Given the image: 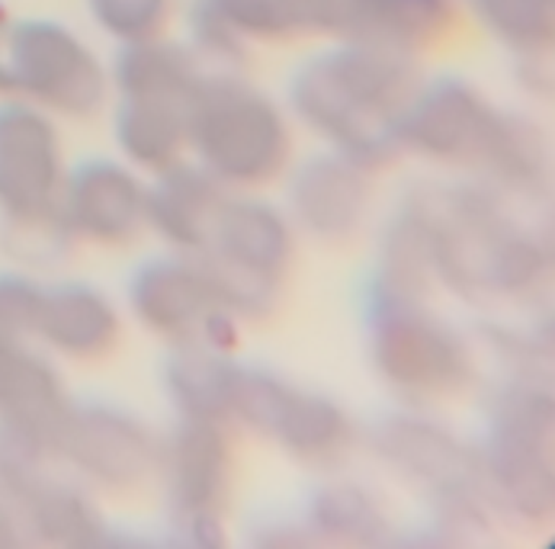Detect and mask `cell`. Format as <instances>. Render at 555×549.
I'll list each match as a JSON object with an SVG mask.
<instances>
[{
	"label": "cell",
	"instance_id": "obj_4",
	"mask_svg": "<svg viewBox=\"0 0 555 549\" xmlns=\"http://www.w3.org/2000/svg\"><path fill=\"white\" fill-rule=\"evenodd\" d=\"M0 78H3V72H0Z\"/></svg>",
	"mask_w": 555,
	"mask_h": 549
},
{
	"label": "cell",
	"instance_id": "obj_2",
	"mask_svg": "<svg viewBox=\"0 0 555 549\" xmlns=\"http://www.w3.org/2000/svg\"><path fill=\"white\" fill-rule=\"evenodd\" d=\"M3 80L46 103L78 106L83 97V55L75 39H65L55 26L33 23L13 33Z\"/></svg>",
	"mask_w": 555,
	"mask_h": 549
},
{
	"label": "cell",
	"instance_id": "obj_1",
	"mask_svg": "<svg viewBox=\"0 0 555 549\" xmlns=\"http://www.w3.org/2000/svg\"><path fill=\"white\" fill-rule=\"evenodd\" d=\"M59 155L49 126L23 106L0 110V209L36 219L55 190Z\"/></svg>",
	"mask_w": 555,
	"mask_h": 549
},
{
	"label": "cell",
	"instance_id": "obj_3",
	"mask_svg": "<svg viewBox=\"0 0 555 549\" xmlns=\"http://www.w3.org/2000/svg\"><path fill=\"white\" fill-rule=\"evenodd\" d=\"M36 306H39V293H33L20 280L0 277V347H13L26 331H33Z\"/></svg>",
	"mask_w": 555,
	"mask_h": 549
}]
</instances>
